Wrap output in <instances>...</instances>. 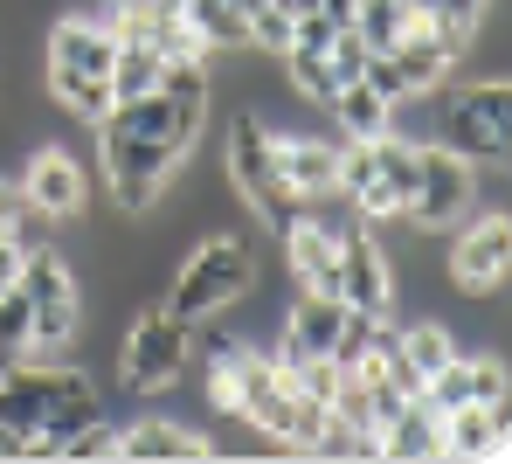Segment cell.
<instances>
[{
  "instance_id": "cell-8",
  "label": "cell",
  "mask_w": 512,
  "mask_h": 464,
  "mask_svg": "<svg viewBox=\"0 0 512 464\" xmlns=\"http://www.w3.org/2000/svg\"><path fill=\"white\" fill-rule=\"evenodd\" d=\"M471 194H478V167L464 153H450V146L429 139L423 153H416V194H409L402 215L416 229H457L471 215Z\"/></svg>"
},
{
  "instance_id": "cell-20",
  "label": "cell",
  "mask_w": 512,
  "mask_h": 464,
  "mask_svg": "<svg viewBox=\"0 0 512 464\" xmlns=\"http://www.w3.org/2000/svg\"><path fill=\"white\" fill-rule=\"evenodd\" d=\"M160 70H167V56L153 49V42H118V56H111V104H125V97H146L160 91Z\"/></svg>"
},
{
  "instance_id": "cell-14",
  "label": "cell",
  "mask_w": 512,
  "mask_h": 464,
  "mask_svg": "<svg viewBox=\"0 0 512 464\" xmlns=\"http://www.w3.org/2000/svg\"><path fill=\"white\" fill-rule=\"evenodd\" d=\"M284 264H291L298 291H333V271H340V222H326L319 208L298 215V222L284 229ZM333 298H340V291H333Z\"/></svg>"
},
{
  "instance_id": "cell-32",
  "label": "cell",
  "mask_w": 512,
  "mask_h": 464,
  "mask_svg": "<svg viewBox=\"0 0 512 464\" xmlns=\"http://www.w3.org/2000/svg\"><path fill=\"white\" fill-rule=\"evenodd\" d=\"M21 458V430H7V423H0V464H14Z\"/></svg>"
},
{
  "instance_id": "cell-7",
  "label": "cell",
  "mask_w": 512,
  "mask_h": 464,
  "mask_svg": "<svg viewBox=\"0 0 512 464\" xmlns=\"http://www.w3.org/2000/svg\"><path fill=\"white\" fill-rule=\"evenodd\" d=\"M187 354H194V326L173 319V312H139L118 340V381L132 395H153V388H173L187 374Z\"/></svg>"
},
{
  "instance_id": "cell-18",
  "label": "cell",
  "mask_w": 512,
  "mask_h": 464,
  "mask_svg": "<svg viewBox=\"0 0 512 464\" xmlns=\"http://www.w3.org/2000/svg\"><path fill=\"white\" fill-rule=\"evenodd\" d=\"M215 444L194 430V423H173V416H146V423H118V458H208Z\"/></svg>"
},
{
  "instance_id": "cell-12",
  "label": "cell",
  "mask_w": 512,
  "mask_h": 464,
  "mask_svg": "<svg viewBox=\"0 0 512 464\" xmlns=\"http://www.w3.org/2000/svg\"><path fill=\"white\" fill-rule=\"evenodd\" d=\"M512 451V402H457L443 409V458L450 464H499Z\"/></svg>"
},
{
  "instance_id": "cell-31",
  "label": "cell",
  "mask_w": 512,
  "mask_h": 464,
  "mask_svg": "<svg viewBox=\"0 0 512 464\" xmlns=\"http://www.w3.org/2000/svg\"><path fill=\"white\" fill-rule=\"evenodd\" d=\"M353 7H360V0H319V14L340 21V28H353Z\"/></svg>"
},
{
  "instance_id": "cell-19",
  "label": "cell",
  "mask_w": 512,
  "mask_h": 464,
  "mask_svg": "<svg viewBox=\"0 0 512 464\" xmlns=\"http://www.w3.org/2000/svg\"><path fill=\"white\" fill-rule=\"evenodd\" d=\"M326 111H333V125H340L346 139H381V132L395 125V104L374 91V84H360V77L326 97Z\"/></svg>"
},
{
  "instance_id": "cell-4",
  "label": "cell",
  "mask_w": 512,
  "mask_h": 464,
  "mask_svg": "<svg viewBox=\"0 0 512 464\" xmlns=\"http://www.w3.org/2000/svg\"><path fill=\"white\" fill-rule=\"evenodd\" d=\"M506 125H512L506 77L450 84V91H443V118H436V146L464 153L471 167H506Z\"/></svg>"
},
{
  "instance_id": "cell-15",
  "label": "cell",
  "mask_w": 512,
  "mask_h": 464,
  "mask_svg": "<svg viewBox=\"0 0 512 464\" xmlns=\"http://www.w3.org/2000/svg\"><path fill=\"white\" fill-rule=\"evenodd\" d=\"M374 458H388V464H443V409H429L423 395L402 402V409L374 430Z\"/></svg>"
},
{
  "instance_id": "cell-2",
  "label": "cell",
  "mask_w": 512,
  "mask_h": 464,
  "mask_svg": "<svg viewBox=\"0 0 512 464\" xmlns=\"http://www.w3.org/2000/svg\"><path fill=\"white\" fill-rule=\"evenodd\" d=\"M111 56H118V35L97 21V14H63L49 21V91L63 97L77 118H104L111 111Z\"/></svg>"
},
{
  "instance_id": "cell-3",
  "label": "cell",
  "mask_w": 512,
  "mask_h": 464,
  "mask_svg": "<svg viewBox=\"0 0 512 464\" xmlns=\"http://www.w3.org/2000/svg\"><path fill=\"white\" fill-rule=\"evenodd\" d=\"M229 187H236V201L250 208L270 236H284L298 215L319 208V201H305L298 187H284L277 153H270V125H263L256 111H236V118H229Z\"/></svg>"
},
{
  "instance_id": "cell-24",
  "label": "cell",
  "mask_w": 512,
  "mask_h": 464,
  "mask_svg": "<svg viewBox=\"0 0 512 464\" xmlns=\"http://www.w3.org/2000/svg\"><path fill=\"white\" fill-rule=\"evenodd\" d=\"M409 28V0H360L353 7V35L367 49H395V35Z\"/></svg>"
},
{
  "instance_id": "cell-11",
  "label": "cell",
  "mask_w": 512,
  "mask_h": 464,
  "mask_svg": "<svg viewBox=\"0 0 512 464\" xmlns=\"http://www.w3.org/2000/svg\"><path fill=\"white\" fill-rule=\"evenodd\" d=\"M21 194H28V208L49 215V222H77V215L90 208L84 167H77L63 146H35V153L21 160Z\"/></svg>"
},
{
  "instance_id": "cell-13",
  "label": "cell",
  "mask_w": 512,
  "mask_h": 464,
  "mask_svg": "<svg viewBox=\"0 0 512 464\" xmlns=\"http://www.w3.org/2000/svg\"><path fill=\"white\" fill-rule=\"evenodd\" d=\"M423 402L429 409H457V402H512V374L499 354H450L443 368L423 381Z\"/></svg>"
},
{
  "instance_id": "cell-28",
  "label": "cell",
  "mask_w": 512,
  "mask_h": 464,
  "mask_svg": "<svg viewBox=\"0 0 512 464\" xmlns=\"http://www.w3.org/2000/svg\"><path fill=\"white\" fill-rule=\"evenodd\" d=\"M367 56H374V49H367L353 28H340V35H333V49H326V63H333V77H340V84H353V77L367 70Z\"/></svg>"
},
{
  "instance_id": "cell-5",
  "label": "cell",
  "mask_w": 512,
  "mask_h": 464,
  "mask_svg": "<svg viewBox=\"0 0 512 464\" xmlns=\"http://www.w3.org/2000/svg\"><path fill=\"white\" fill-rule=\"evenodd\" d=\"M21 291H28V305H35V340H28V354H35V361H42V354H70L77 333H84V284H77V271L42 243V250L21 257Z\"/></svg>"
},
{
  "instance_id": "cell-9",
  "label": "cell",
  "mask_w": 512,
  "mask_h": 464,
  "mask_svg": "<svg viewBox=\"0 0 512 464\" xmlns=\"http://www.w3.org/2000/svg\"><path fill=\"white\" fill-rule=\"evenodd\" d=\"M506 271H512V222L492 208L478 222L457 229L450 243V284L457 291H506Z\"/></svg>"
},
{
  "instance_id": "cell-10",
  "label": "cell",
  "mask_w": 512,
  "mask_h": 464,
  "mask_svg": "<svg viewBox=\"0 0 512 464\" xmlns=\"http://www.w3.org/2000/svg\"><path fill=\"white\" fill-rule=\"evenodd\" d=\"M333 291H340L353 312H388V305H395V271H388V257H381V243L367 236L360 215L340 222V271H333Z\"/></svg>"
},
{
  "instance_id": "cell-22",
  "label": "cell",
  "mask_w": 512,
  "mask_h": 464,
  "mask_svg": "<svg viewBox=\"0 0 512 464\" xmlns=\"http://www.w3.org/2000/svg\"><path fill=\"white\" fill-rule=\"evenodd\" d=\"M28 340H35V305L14 278L0 291V361H28Z\"/></svg>"
},
{
  "instance_id": "cell-21",
  "label": "cell",
  "mask_w": 512,
  "mask_h": 464,
  "mask_svg": "<svg viewBox=\"0 0 512 464\" xmlns=\"http://www.w3.org/2000/svg\"><path fill=\"white\" fill-rule=\"evenodd\" d=\"M187 21L208 49H250V21L236 0H187Z\"/></svg>"
},
{
  "instance_id": "cell-29",
  "label": "cell",
  "mask_w": 512,
  "mask_h": 464,
  "mask_svg": "<svg viewBox=\"0 0 512 464\" xmlns=\"http://www.w3.org/2000/svg\"><path fill=\"white\" fill-rule=\"evenodd\" d=\"M409 7H416V14H436V21H450V28H464V35H471V28L485 21V7H492V0H409Z\"/></svg>"
},
{
  "instance_id": "cell-30",
  "label": "cell",
  "mask_w": 512,
  "mask_h": 464,
  "mask_svg": "<svg viewBox=\"0 0 512 464\" xmlns=\"http://www.w3.org/2000/svg\"><path fill=\"white\" fill-rule=\"evenodd\" d=\"M21 278V250H14V243H7V236H0V291H7V284Z\"/></svg>"
},
{
  "instance_id": "cell-6",
  "label": "cell",
  "mask_w": 512,
  "mask_h": 464,
  "mask_svg": "<svg viewBox=\"0 0 512 464\" xmlns=\"http://www.w3.org/2000/svg\"><path fill=\"white\" fill-rule=\"evenodd\" d=\"M97 153H104V181H111V194H118L125 215L160 208L167 181L180 174V160H187L167 139H139V132H118V125H97Z\"/></svg>"
},
{
  "instance_id": "cell-26",
  "label": "cell",
  "mask_w": 512,
  "mask_h": 464,
  "mask_svg": "<svg viewBox=\"0 0 512 464\" xmlns=\"http://www.w3.org/2000/svg\"><path fill=\"white\" fill-rule=\"evenodd\" d=\"M243 21H250V49H270V56H284V49H291V28H298V14H284L277 0H256Z\"/></svg>"
},
{
  "instance_id": "cell-17",
  "label": "cell",
  "mask_w": 512,
  "mask_h": 464,
  "mask_svg": "<svg viewBox=\"0 0 512 464\" xmlns=\"http://www.w3.org/2000/svg\"><path fill=\"white\" fill-rule=\"evenodd\" d=\"M270 153H277L284 187H298L305 201H333L340 194V146H326V139H277L270 132Z\"/></svg>"
},
{
  "instance_id": "cell-1",
  "label": "cell",
  "mask_w": 512,
  "mask_h": 464,
  "mask_svg": "<svg viewBox=\"0 0 512 464\" xmlns=\"http://www.w3.org/2000/svg\"><path fill=\"white\" fill-rule=\"evenodd\" d=\"M250 284H256V243L243 229H215V236H201V243L180 257V271L167 278V305H160V312L201 326V319H222Z\"/></svg>"
},
{
  "instance_id": "cell-27",
  "label": "cell",
  "mask_w": 512,
  "mask_h": 464,
  "mask_svg": "<svg viewBox=\"0 0 512 464\" xmlns=\"http://www.w3.org/2000/svg\"><path fill=\"white\" fill-rule=\"evenodd\" d=\"M63 458H70V464H90V458H118V423H111V416L97 409V416H90L84 430H77V437L63 444Z\"/></svg>"
},
{
  "instance_id": "cell-25",
  "label": "cell",
  "mask_w": 512,
  "mask_h": 464,
  "mask_svg": "<svg viewBox=\"0 0 512 464\" xmlns=\"http://www.w3.org/2000/svg\"><path fill=\"white\" fill-rule=\"evenodd\" d=\"M284 77H291V97H305V104H326V97L340 91L333 63L326 56H305V49H284Z\"/></svg>"
},
{
  "instance_id": "cell-23",
  "label": "cell",
  "mask_w": 512,
  "mask_h": 464,
  "mask_svg": "<svg viewBox=\"0 0 512 464\" xmlns=\"http://www.w3.org/2000/svg\"><path fill=\"white\" fill-rule=\"evenodd\" d=\"M395 347H402V361H409V368L423 374V381H429L436 368H443L450 354H457L450 326H436V319H423V326H402V340H395Z\"/></svg>"
},
{
  "instance_id": "cell-16",
  "label": "cell",
  "mask_w": 512,
  "mask_h": 464,
  "mask_svg": "<svg viewBox=\"0 0 512 464\" xmlns=\"http://www.w3.org/2000/svg\"><path fill=\"white\" fill-rule=\"evenodd\" d=\"M340 319H346V298H333V291H298L270 354H277V361H291V354H326L333 333H340Z\"/></svg>"
}]
</instances>
